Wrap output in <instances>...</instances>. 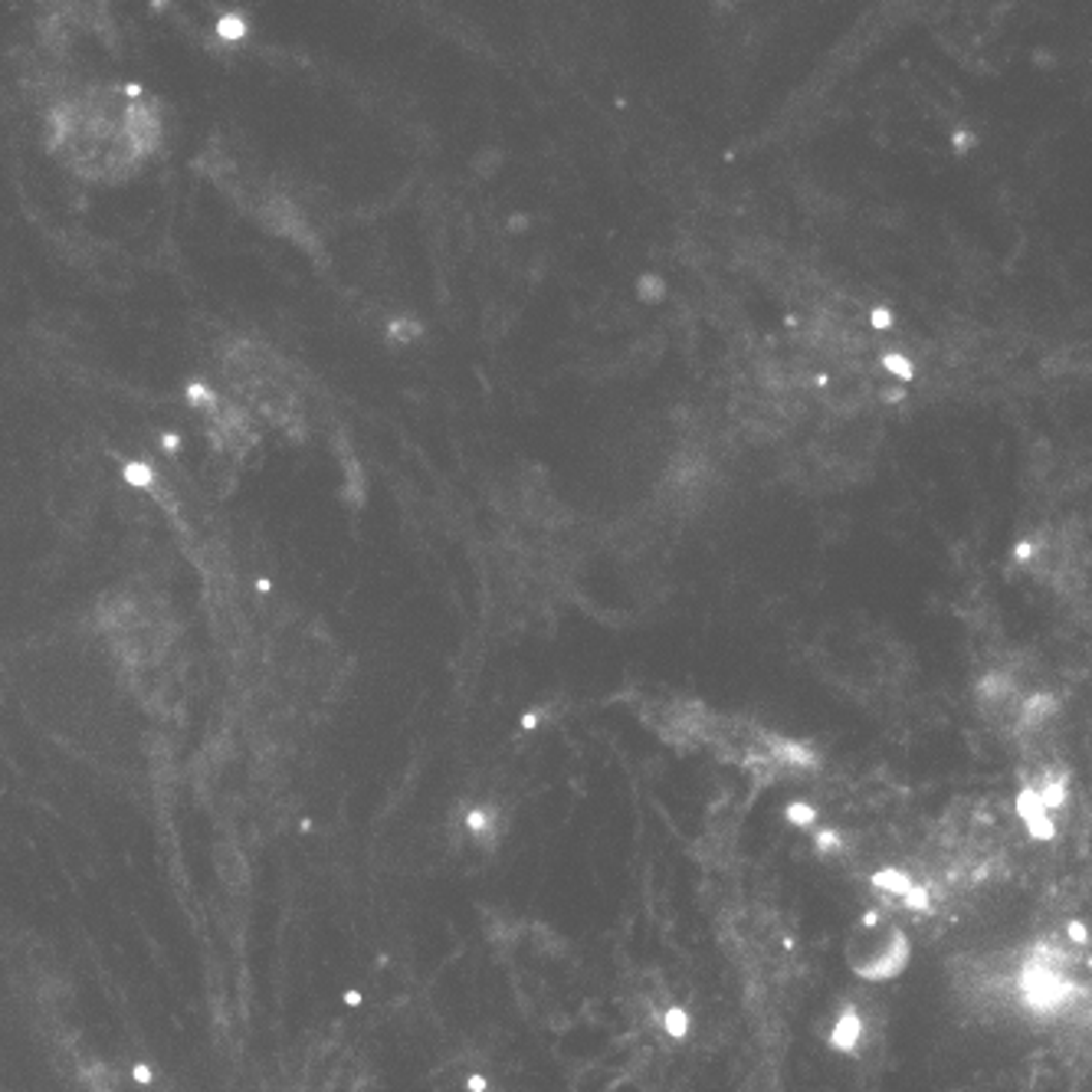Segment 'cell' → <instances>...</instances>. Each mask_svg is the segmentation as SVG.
I'll use <instances>...</instances> for the list:
<instances>
[{
  "mask_svg": "<svg viewBox=\"0 0 1092 1092\" xmlns=\"http://www.w3.org/2000/svg\"><path fill=\"white\" fill-rule=\"evenodd\" d=\"M50 139L80 175L119 178L155 148L158 122L131 89L86 86L56 99Z\"/></svg>",
  "mask_w": 1092,
  "mask_h": 1092,
  "instance_id": "cell-1",
  "label": "cell"
},
{
  "mask_svg": "<svg viewBox=\"0 0 1092 1092\" xmlns=\"http://www.w3.org/2000/svg\"><path fill=\"white\" fill-rule=\"evenodd\" d=\"M230 385L237 388V394L246 400L250 407L263 411L270 420H282V424H293L299 414V397L293 381L282 374L279 361L263 352V348H237L230 355Z\"/></svg>",
  "mask_w": 1092,
  "mask_h": 1092,
  "instance_id": "cell-2",
  "label": "cell"
},
{
  "mask_svg": "<svg viewBox=\"0 0 1092 1092\" xmlns=\"http://www.w3.org/2000/svg\"><path fill=\"white\" fill-rule=\"evenodd\" d=\"M883 364H886V371L896 374L899 381H912V377H915L912 361H909L906 355H899V352H886V355H883Z\"/></svg>",
  "mask_w": 1092,
  "mask_h": 1092,
  "instance_id": "cell-3",
  "label": "cell"
},
{
  "mask_svg": "<svg viewBox=\"0 0 1092 1092\" xmlns=\"http://www.w3.org/2000/svg\"><path fill=\"white\" fill-rule=\"evenodd\" d=\"M637 296H640L643 302H660V299H663V282H660V276H654V273L640 276Z\"/></svg>",
  "mask_w": 1092,
  "mask_h": 1092,
  "instance_id": "cell-4",
  "label": "cell"
},
{
  "mask_svg": "<svg viewBox=\"0 0 1092 1092\" xmlns=\"http://www.w3.org/2000/svg\"><path fill=\"white\" fill-rule=\"evenodd\" d=\"M870 325H873V329H879V332L892 329V312H886V309H873V312H870Z\"/></svg>",
  "mask_w": 1092,
  "mask_h": 1092,
  "instance_id": "cell-5",
  "label": "cell"
},
{
  "mask_svg": "<svg viewBox=\"0 0 1092 1092\" xmlns=\"http://www.w3.org/2000/svg\"><path fill=\"white\" fill-rule=\"evenodd\" d=\"M883 400H886V404H896V400H903V391H899V388H889V391L883 394Z\"/></svg>",
  "mask_w": 1092,
  "mask_h": 1092,
  "instance_id": "cell-6",
  "label": "cell"
},
{
  "mask_svg": "<svg viewBox=\"0 0 1092 1092\" xmlns=\"http://www.w3.org/2000/svg\"><path fill=\"white\" fill-rule=\"evenodd\" d=\"M528 226V217H512V230H525Z\"/></svg>",
  "mask_w": 1092,
  "mask_h": 1092,
  "instance_id": "cell-7",
  "label": "cell"
}]
</instances>
